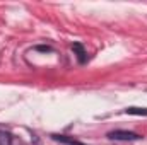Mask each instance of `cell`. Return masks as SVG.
Listing matches in <instances>:
<instances>
[{
    "mask_svg": "<svg viewBox=\"0 0 147 145\" xmlns=\"http://www.w3.org/2000/svg\"><path fill=\"white\" fill-rule=\"evenodd\" d=\"M110 140H121V142H134V140H140L142 137L134 133V132H127V130H115L108 133Z\"/></svg>",
    "mask_w": 147,
    "mask_h": 145,
    "instance_id": "1",
    "label": "cell"
},
{
    "mask_svg": "<svg viewBox=\"0 0 147 145\" xmlns=\"http://www.w3.org/2000/svg\"><path fill=\"white\" fill-rule=\"evenodd\" d=\"M51 137H53V140H57V142H60V144H67V145H84V144H80V142H77L75 138L65 137V135H51Z\"/></svg>",
    "mask_w": 147,
    "mask_h": 145,
    "instance_id": "2",
    "label": "cell"
},
{
    "mask_svg": "<svg viewBox=\"0 0 147 145\" xmlns=\"http://www.w3.org/2000/svg\"><path fill=\"white\" fill-rule=\"evenodd\" d=\"M72 50L77 53V58H79V62H80V63H84V62H86V51H84L82 44L75 43V44H72Z\"/></svg>",
    "mask_w": 147,
    "mask_h": 145,
    "instance_id": "3",
    "label": "cell"
},
{
    "mask_svg": "<svg viewBox=\"0 0 147 145\" xmlns=\"http://www.w3.org/2000/svg\"><path fill=\"white\" fill-rule=\"evenodd\" d=\"M127 114H135V116H147V108H137V106H130L125 109Z\"/></svg>",
    "mask_w": 147,
    "mask_h": 145,
    "instance_id": "4",
    "label": "cell"
},
{
    "mask_svg": "<svg viewBox=\"0 0 147 145\" xmlns=\"http://www.w3.org/2000/svg\"><path fill=\"white\" fill-rule=\"evenodd\" d=\"M12 144V135L7 132H0V145H10Z\"/></svg>",
    "mask_w": 147,
    "mask_h": 145,
    "instance_id": "5",
    "label": "cell"
},
{
    "mask_svg": "<svg viewBox=\"0 0 147 145\" xmlns=\"http://www.w3.org/2000/svg\"><path fill=\"white\" fill-rule=\"evenodd\" d=\"M38 50H39V51H50L48 46H38Z\"/></svg>",
    "mask_w": 147,
    "mask_h": 145,
    "instance_id": "6",
    "label": "cell"
}]
</instances>
